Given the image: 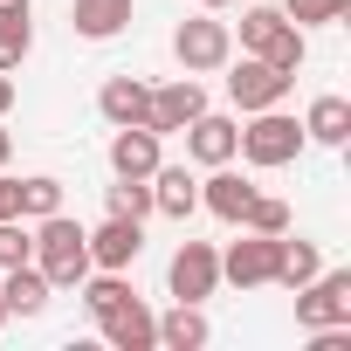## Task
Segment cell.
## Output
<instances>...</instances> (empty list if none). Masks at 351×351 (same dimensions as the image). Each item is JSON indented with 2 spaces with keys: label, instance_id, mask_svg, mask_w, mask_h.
<instances>
[{
  "label": "cell",
  "instance_id": "1",
  "mask_svg": "<svg viewBox=\"0 0 351 351\" xmlns=\"http://www.w3.org/2000/svg\"><path fill=\"white\" fill-rule=\"evenodd\" d=\"M35 269L49 276V289H76L90 276V241L69 214H42L35 221Z\"/></svg>",
  "mask_w": 351,
  "mask_h": 351
},
{
  "label": "cell",
  "instance_id": "2",
  "mask_svg": "<svg viewBox=\"0 0 351 351\" xmlns=\"http://www.w3.org/2000/svg\"><path fill=\"white\" fill-rule=\"evenodd\" d=\"M310 138H303V124L276 104V110H248V124H241V145H234V158H248V165H262V172H276V165H289L296 152H303Z\"/></svg>",
  "mask_w": 351,
  "mask_h": 351
},
{
  "label": "cell",
  "instance_id": "3",
  "mask_svg": "<svg viewBox=\"0 0 351 351\" xmlns=\"http://www.w3.org/2000/svg\"><path fill=\"white\" fill-rule=\"evenodd\" d=\"M172 56H180V69H186V76L228 69V62H234V28H228V21H214V14H193V21L172 28Z\"/></svg>",
  "mask_w": 351,
  "mask_h": 351
},
{
  "label": "cell",
  "instance_id": "4",
  "mask_svg": "<svg viewBox=\"0 0 351 351\" xmlns=\"http://www.w3.org/2000/svg\"><path fill=\"white\" fill-rule=\"evenodd\" d=\"M296 324H303V330L351 324V276H344V269H317V276L296 289Z\"/></svg>",
  "mask_w": 351,
  "mask_h": 351
},
{
  "label": "cell",
  "instance_id": "5",
  "mask_svg": "<svg viewBox=\"0 0 351 351\" xmlns=\"http://www.w3.org/2000/svg\"><path fill=\"white\" fill-rule=\"evenodd\" d=\"M276 262H282V234H248V228H241V241L221 255V282H234V289H269V282H276Z\"/></svg>",
  "mask_w": 351,
  "mask_h": 351
},
{
  "label": "cell",
  "instance_id": "6",
  "mask_svg": "<svg viewBox=\"0 0 351 351\" xmlns=\"http://www.w3.org/2000/svg\"><path fill=\"white\" fill-rule=\"evenodd\" d=\"M165 282H172V296H180V303H207V296L221 289V248H214V241H180Z\"/></svg>",
  "mask_w": 351,
  "mask_h": 351
},
{
  "label": "cell",
  "instance_id": "7",
  "mask_svg": "<svg viewBox=\"0 0 351 351\" xmlns=\"http://www.w3.org/2000/svg\"><path fill=\"white\" fill-rule=\"evenodd\" d=\"M289 83H296V76H282V69L262 62V56H241V62L228 69V97H234V110H276V104L289 97Z\"/></svg>",
  "mask_w": 351,
  "mask_h": 351
},
{
  "label": "cell",
  "instance_id": "8",
  "mask_svg": "<svg viewBox=\"0 0 351 351\" xmlns=\"http://www.w3.org/2000/svg\"><path fill=\"white\" fill-rule=\"evenodd\" d=\"M165 138L152 131V124H117L110 131V172H117V180H152V172H158V152Z\"/></svg>",
  "mask_w": 351,
  "mask_h": 351
},
{
  "label": "cell",
  "instance_id": "9",
  "mask_svg": "<svg viewBox=\"0 0 351 351\" xmlns=\"http://www.w3.org/2000/svg\"><path fill=\"white\" fill-rule=\"evenodd\" d=\"M97 337H104L110 351H152V344H158V317H152L138 296H124L117 310L97 317Z\"/></svg>",
  "mask_w": 351,
  "mask_h": 351
},
{
  "label": "cell",
  "instance_id": "10",
  "mask_svg": "<svg viewBox=\"0 0 351 351\" xmlns=\"http://www.w3.org/2000/svg\"><path fill=\"white\" fill-rule=\"evenodd\" d=\"M234 145H241V124L221 117V110H200L186 124V158L193 165H234Z\"/></svg>",
  "mask_w": 351,
  "mask_h": 351
},
{
  "label": "cell",
  "instance_id": "11",
  "mask_svg": "<svg viewBox=\"0 0 351 351\" xmlns=\"http://www.w3.org/2000/svg\"><path fill=\"white\" fill-rule=\"evenodd\" d=\"M83 241H90V269H131L138 262V248H145V221H104V228H83Z\"/></svg>",
  "mask_w": 351,
  "mask_h": 351
},
{
  "label": "cell",
  "instance_id": "12",
  "mask_svg": "<svg viewBox=\"0 0 351 351\" xmlns=\"http://www.w3.org/2000/svg\"><path fill=\"white\" fill-rule=\"evenodd\" d=\"M200 110H207V90H200V76H180V83L152 90V117H145V124L165 138V131H186Z\"/></svg>",
  "mask_w": 351,
  "mask_h": 351
},
{
  "label": "cell",
  "instance_id": "13",
  "mask_svg": "<svg viewBox=\"0 0 351 351\" xmlns=\"http://www.w3.org/2000/svg\"><path fill=\"white\" fill-rule=\"evenodd\" d=\"M200 207V180L186 165H165L158 158V172H152V214H165V221H186Z\"/></svg>",
  "mask_w": 351,
  "mask_h": 351
},
{
  "label": "cell",
  "instance_id": "14",
  "mask_svg": "<svg viewBox=\"0 0 351 351\" xmlns=\"http://www.w3.org/2000/svg\"><path fill=\"white\" fill-rule=\"evenodd\" d=\"M97 110H104L110 131H117V124H145V117H152V90H145L138 76H110V83L97 90Z\"/></svg>",
  "mask_w": 351,
  "mask_h": 351
},
{
  "label": "cell",
  "instance_id": "15",
  "mask_svg": "<svg viewBox=\"0 0 351 351\" xmlns=\"http://www.w3.org/2000/svg\"><path fill=\"white\" fill-rule=\"evenodd\" d=\"M69 28L83 42H110L131 28V0H69Z\"/></svg>",
  "mask_w": 351,
  "mask_h": 351
},
{
  "label": "cell",
  "instance_id": "16",
  "mask_svg": "<svg viewBox=\"0 0 351 351\" xmlns=\"http://www.w3.org/2000/svg\"><path fill=\"white\" fill-rule=\"evenodd\" d=\"M248 200H255V180H241V172H228V165H207V180H200V207H207V214L241 221Z\"/></svg>",
  "mask_w": 351,
  "mask_h": 351
},
{
  "label": "cell",
  "instance_id": "17",
  "mask_svg": "<svg viewBox=\"0 0 351 351\" xmlns=\"http://www.w3.org/2000/svg\"><path fill=\"white\" fill-rule=\"evenodd\" d=\"M49 296H56V289H49V276H42L35 262H14L8 282H0V303H8V317H42Z\"/></svg>",
  "mask_w": 351,
  "mask_h": 351
},
{
  "label": "cell",
  "instance_id": "18",
  "mask_svg": "<svg viewBox=\"0 0 351 351\" xmlns=\"http://www.w3.org/2000/svg\"><path fill=\"white\" fill-rule=\"evenodd\" d=\"M207 337H214V324L200 317V303H172V310L158 317V344H165V351H200Z\"/></svg>",
  "mask_w": 351,
  "mask_h": 351
},
{
  "label": "cell",
  "instance_id": "19",
  "mask_svg": "<svg viewBox=\"0 0 351 351\" xmlns=\"http://www.w3.org/2000/svg\"><path fill=\"white\" fill-rule=\"evenodd\" d=\"M289 28H296V21H289L282 8H241V56H269Z\"/></svg>",
  "mask_w": 351,
  "mask_h": 351
},
{
  "label": "cell",
  "instance_id": "20",
  "mask_svg": "<svg viewBox=\"0 0 351 351\" xmlns=\"http://www.w3.org/2000/svg\"><path fill=\"white\" fill-rule=\"evenodd\" d=\"M303 138H310V145H344V138H351V104H344V97H317V104L303 110Z\"/></svg>",
  "mask_w": 351,
  "mask_h": 351
},
{
  "label": "cell",
  "instance_id": "21",
  "mask_svg": "<svg viewBox=\"0 0 351 351\" xmlns=\"http://www.w3.org/2000/svg\"><path fill=\"white\" fill-rule=\"evenodd\" d=\"M14 214H21V221L62 214V180H49V172H28V180H14Z\"/></svg>",
  "mask_w": 351,
  "mask_h": 351
},
{
  "label": "cell",
  "instance_id": "22",
  "mask_svg": "<svg viewBox=\"0 0 351 351\" xmlns=\"http://www.w3.org/2000/svg\"><path fill=\"white\" fill-rule=\"evenodd\" d=\"M317 269H324L317 241H289V234H282V262H276V282H282V289L296 296V289H303V282H310Z\"/></svg>",
  "mask_w": 351,
  "mask_h": 351
},
{
  "label": "cell",
  "instance_id": "23",
  "mask_svg": "<svg viewBox=\"0 0 351 351\" xmlns=\"http://www.w3.org/2000/svg\"><path fill=\"white\" fill-rule=\"evenodd\" d=\"M104 207H110L117 221H145V214H152V180H117V186H104Z\"/></svg>",
  "mask_w": 351,
  "mask_h": 351
},
{
  "label": "cell",
  "instance_id": "24",
  "mask_svg": "<svg viewBox=\"0 0 351 351\" xmlns=\"http://www.w3.org/2000/svg\"><path fill=\"white\" fill-rule=\"evenodd\" d=\"M234 228H248V234H289V207H282L276 193H255V200L241 207Z\"/></svg>",
  "mask_w": 351,
  "mask_h": 351
},
{
  "label": "cell",
  "instance_id": "25",
  "mask_svg": "<svg viewBox=\"0 0 351 351\" xmlns=\"http://www.w3.org/2000/svg\"><path fill=\"white\" fill-rule=\"evenodd\" d=\"M28 49H35V28H28V14H0V69H21L28 62Z\"/></svg>",
  "mask_w": 351,
  "mask_h": 351
},
{
  "label": "cell",
  "instance_id": "26",
  "mask_svg": "<svg viewBox=\"0 0 351 351\" xmlns=\"http://www.w3.org/2000/svg\"><path fill=\"white\" fill-rule=\"evenodd\" d=\"M282 14H289L296 28H330V21L351 14V0H282Z\"/></svg>",
  "mask_w": 351,
  "mask_h": 351
},
{
  "label": "cell",
  "instance_id": "27",
  "mask_svg": "<svg viewBox=\"0 0 351 351\" xmlns=\"http://www.w3.org/2000/svg\"><path fill=\"white\" fill-rule=\"evenodd\" d=\"M14 262H35V234H28V221H21V214L0 221V269H14Z\"/></svg>",
  "mask_w": 351,
  "mask_h": 351
},
{
  "label": "cell",
  "instance_id": "28",
  "mask_svg": "<svg viewBox=\"0 0 351 351\" xmlns=\"http://www.w3.org/2000/svg\"><path fill=\"white\" fill-rule=\"evenodd\" d=\"M14 214V180H8V165H0V221Z\"/></svg>",
  "mask_w": 351,
  "mask_h": 351
},
{
  "label": "cell",
  "instance_id": "29",
  "mask_svg": "<svg viewBox=\"0 0 351 351\" xmlns=\"http://www.w3.org/2000/svg\"><path fill=\"white\" fill-rule=\"evenodd\" d=\"M8 110H14V76L0 69V117H8Z\"/></svg>",
  "mask_w": 351,
  "mask_h": 351
},
{
  "label": "cell",
  "instance_id": "30",
  "mask_svg": "<svg viewBox=\"0 0 351 351\" xmlns=\"http://www.w3.org/2000/svg\"><path fill=\"white\" fill-rule=\"evenodd\" d=\"M8 158H14V131H8V124H0V165H8Z\"/></svg>",
  "mask_w": 351,
  "mask_h": 351
},
{
  "label": "cell",
  "instance_id": "31",
  "mask_svg": "<svg viewBox=\"0 0 351 351\" xmlns=\"http://www.w3.org/2000/svg\"><path fill=\"white\" fill-rule=\"evenodd\" d=\"M35 8V0H0V14H28Z\"/></svg>",
  "mask_w": 351,
  "mask_h": 351
},
{
  "label": "cell",
  "instance_id": "32",
  "mask_svg": "<svg viewBox=\"0 0 351 351\" xmlns=\"http://www.w3.org/2000/svg\"><path fill=\"white\" fill-rule=\"evenodd\" d=\"M193 8H207V14H221V8H228V0H193Z\"/></svg>",
  "mask_w": 351,
  "mask_h": 351
},
{
  "label": "cell",
  "instance_id": "33",
  "mask_svg": "<svg viewBox=\"0 0 351 351\" xmlns=\"http://www.w3.org/2000/svg\"><path fill=\"white\" fill-rule=\"evenodd\" d=\"M0 324H8V303H0Z\"/></svg>",
  "mask_w": 351,
  "mask_h": 351
}]
</instances>
